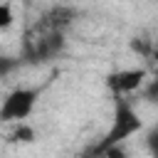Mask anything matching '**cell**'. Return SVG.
<instances>
[{"label":"cell","mask_w":158,"mask_h":158,"mask_svg":"<svg viewBox=\"0 0 158 158\" xmlns=\"http://www.w3.org/2000/svg\"><path fill=\"white\" fill-rule=\"evenodd\" d=\"M146 148H148L151 156H158V126L146 133Z\"/></svg>","instance_id":"obj_8"},{"label":"cell","mask_w":158,"mask_h":158,"mask_svg":"<svg viewBox=\"0 0 158 158\" xmlns=\"http://www.w3.org/2000/svg\"><path fill=\"white\" fill-rule=\"evenodd\" d=\"M62 49H64V35H62V30H52L49 35L37 37L27 47V59H32V62H49Z\"/></svg>","instance_id":"obj_4"},{"label":"cell","mask_w":158,"mask_h":158,"mask_svg":"<svg viewBox=\"0 0 158 158\" xmlns=\"http://www.w3.org/2000/svg\"><path fill=\"white\" fill-rule=\"evenodd\" d=\"M141 128H143V123H141V118H138L136 109H133L128 101H116V111H114L111 128H109V133H106L104 143L96 148V153H99L101 148H106V146H114V143H121V141L131 138V136H133V133H138Z\"/></svg>","instance_id":"obj_1"},{"label":"cell","mask_w":158,"mask_h":158,"mask_svg":"<svg viewBox=\"0 0 158 158\" xmlns=\"http://www.w3.org/2000/svg\"><path fill=\"white\" fill-rule=\"evenodd\" d=\"M153 77H156V79H158V67H156V72H153Z\"/></svg>","instance_id":"obj_10"},{"label":"cell","mask_w":158,"mask_h":158,"mask_svg":"<svg viewBox=\"0 0 158 158\" xmlns=\"http://www.w3.org/2000/svg\"><path fill=\"white\" fill-rule=\"evenodd\" d=\"M12 20H15L12 7H10L7 2H0V30H7V27L12 25Z\"/></svg>","instance_id":"obj_7"},{"label":"cell","mask_w":158,"mask_h":158,"mask_svg":"<svg viewBox=\"0 0 158 158\" xmlns=\"http://www.w3.org/2000/svg\"><path fill=\"white\" fill-rule=\"evenodd\" d=\"M17 67H20V59H17V57H5V54H0V79L7 77V74H12Z\"/></svg>","instance_id":"obj_6"},{"label":"cell","mask_w":158,"mask_h":158,"mask_svg":"<svg viewBox=\"0 0 158 158\" xmlns=\"http://www.w3.org/2000/svg\"><path fill=\"white\" fill-rule=\"evenodd\" d=\"M146 81V69L141 67H131V69H118V72H111L106 77V86L111 94L116 96H123V94H133L138 86H143Z\"/></svg>","instance_id":"obj_3"},{"label":"cell","mask_w":158,"mask_h":158,"mask_svg":"<svg viewBox=\"0 0 158 158\" xmlns=\"http://www.w3.org/2000/svg\"><path fill=\"white\" fill-rule=\"evenodd\" d=\"M10 141H17V143H32V141H35V128L27 126L25 121H17L15 131L10 133Z\"/></svg>","instance_id":"obj_5"},{"label":"cell","mask_w":158,"mask_h":158,"mask_svg":"<svg viewBox=\"0 0 158 158\" xmlns=\"http://www.w3.org/2000/svg\"><path fill=\"white\" fill-rule=\"evenodd\" d=\"M35 104H37V89L17 86V89H12L2 99V104H0V121H5V123L25 121L35 111Z\"/></svg>","instance_id":"obj_2"},{"label":"cell","mask_w":158,"mask_h":158,"mask_svg":"<svg viewBox=\"0 0 158 158\" xmlns=\"http://www.w3.org/2000/svg\"><path fill=\"white\" fill-rule=\"evenodd\" d=\"M131 49L146 57V54L151 52V44H148V40H143V37H133V40H131Z\"/></svg>","instance_id":"obj_9"}]
</instances>
